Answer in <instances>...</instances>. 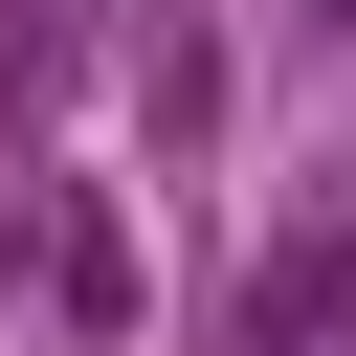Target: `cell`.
I'll use <instances>...</instances> for the list:
<instances>
[{"instance_id": "1", "label": "cell", "mask_w": 356, "mask_h": 356, "mask_svg": "<svg viewBox=\"0 0 356 356\" xmlns=\"http://www.w3.org/2000/svg\"><path fill=\"white\" fill-rule=\"evenodd\" d=\"M22 267H44V312H67V334H134V245H111V222H89L67 178L22 200Z\"/></svg>"}, {"instance_id": "2", "label": "cell", "mask_w": 356, "mask_h": 356, "mask_svg": "<svg viewBox=\"0 0 356 356\" xmlns=\"http://www.w3.org/2000/svg\"><path fill=\"white\" fill-rule=\"evenodd\" d=\"M267 334H289V356L356 334V245H289V267H267Z\"/></svg>"}]
</instances>
